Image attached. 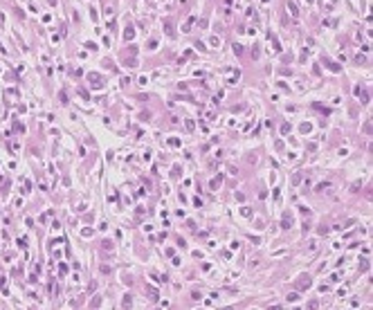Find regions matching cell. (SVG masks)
Here are the masks:
<instances>
[{"label":"cell","mask_w":373,"mask_h":310,"mask_svg":"<svg viewBox=\"0 0 373 310\" xmlns=\"http://www.w3.org/2000/svg\"><path fill=\"white\" fill-rule=\"evenodd\" d=\"M59 99H61V103H67V95H65V92H61V95H59Z\"/></svg>","instance_id":"6da1fadb"},{"label":"cell","mask_w":373,"mask_h":310,"mask_svg":"<svg viewBox=\"0 0 373 310\" xmlns=\"http://www.w3.org/2000/svg\"><path fill=\"white\" fill-rule=\"evenodd\" d=\"M148 295H151V299H158V292H155L153 288H148Z\"/></svg>","instance_id":"7a4b0ae2"},{"label":"cell","mask_w":373,"mask_h":310,"mask_svg":"<svg viewBox=\"0 0 373 310\" xmlns=\"http://www.w3.org/2000/svg\"><path fill=\"white\" fill-rule=\"evenodd\" d=\"M290 223H292V218H288V216H286V218H283V227H290Z\"/></svg>","instance_id":"3957f363"}]
</instances>
